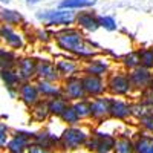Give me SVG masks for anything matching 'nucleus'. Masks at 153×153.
<instances>
[{"label": "nucleus", "mask_w": 153, "mask_h": 153, "mask_svg": "<svg viewBox=\"0 0 153 153\" xmlns=\"http://www.w3.org/2000/svg\"><path fill=\"white\" fill-rule=\"evenodd\" d=\"M26 153H51V150H48L46 147L40 146L38 143H35V141H31L29 146H28V149H26Z\"/></svg>", "instance_id": "4c0bfd02"}, {"label": "nucleus", "mask_w": 153, "mask_h": 153, "mask_svg": "<svg viewBox=\"0 0 153 153\" xmlns=\"http://www.w3.org/2000/svg\"><path fill=\"white\" fill-rule=\"evenodd\" d=\"M25 23V17L16 9H9L6 6H0V25L16 28L19 25Z\"/></svg>", "instance_id": "6ab92c4d"}, {"label": "nucleus", "mask_w": 153, "mask_h": 153, "mask_svg": "<svg viewBox=\"0 0 153 153\" xmlns=\"http://www.w3.org/2000/svg\"><path fill=\"white\" fill-rule=\"evenodd\" d=\"M55 68L60 74V76H65V78H69V76H75L76 72L80 71V65L75 60H69V58H60L55 61Z\"/></svg>", "instance_id": "aec40b11"}, {"label": "nucleus", "mask_w": 153, "mask_h": 153, "mask_svg": "<svg viewBox=\"0 0 153 153\" xmlns=\"http://www.w3.org/2000/svg\"><path fill=\"white\" fill-rule=\"evenodd\" d=\"M35 86H37L38 94H40V98L45 100V101L63 97V89H61V86L58 83H49V81L37 80L35 81Z\"/></svg>", "instance_id": "dca6fc26"}, {"label": "nucleus", "mask_w": 153, "mask_h": 153, "mask_svg": "<svg viewBox=\"0 0 153 153\" xmlns=\"http://www.w3.org/2000/svg\"><path fill=\"white\" fill-rule=\"evenodd\" d=\"M133 146H135V153H153V136L150 135L138 136Z\"/></svg>", "instance_id": "bb28decb"}, {"label": "nucleus", "mask_w": 153, "mask_h": 153, "mask_svg": "<svg viewBox=\"0 0 153 153\" xmlns=\"http://www.w3.org/2000/svg\"><path fill=\"white\" fill-rule=\"evenodd\" d=\"M34 141L38 143L40 146H43V147H46L48 150H51L52 147H55V146L60 144V138H57L55 135H52V133L48 132V130H43V132L35 133Z\"/></svg>", "instance_id": "5701e85b"}, {"label": "nucleus", "mask_w": 153, "mask_h": 153, "mask_svg": "<svg viewBox=\"0 0 153 153\" xmlns=\"http://www.w3.org/2000/svg\"><path fill=\"white\" fill-rule=\"evenodd\" d=\"M123 65H124V68H126V69H129V72L141 66V65H139V57H138V51H136V52H130V54H126V55L123 57Z\"/></svg>", "instance_id": "2f4dec72"}, {"label": "nucleus", "mask_w": 153, "mask_h": 153, "mask_svg": "<svg viewBox=\"0 0 153 153\" xmlns=\"http://www.w3.org/2000/svg\"><path fill=\"white\" fill-rule=\"evenodd\" d=\"M6 92H8L9 98H17L19 97V87H8Z\"/></svg>", "instance_id": "ea45409f"}, {"label": "nucleus", "mask_w": 153, "mask_h": 153, "mask_svg": "<svg viewBox=\"0 0 153 153\" xmlns=\"http://www.w3.org/2000/svg\"><path fill=\"white\" fill-rule=\"evenodd\" d=\"M139 124H141V127L146 132L153 133V113H149L147 117L141 118V120H139Z\"/></svg>", "instance_id": "e433bc0d"}, {"label": "nucleus", "mask_w": 153, "mask_h": 153, "mask_svg": "<svg viewBox=\"0 0 153 153\" xmlns=\"http://www.w3.org/2000/svg\"><path fill=\"white\" fill-rule=\"evenodd\" d=\"M110 100L106 97H98L91 101V118L95 121H101L109 117V109H110Z\"/></svg>", "instance_id": "2eb2a0df"}, {"label": "nucleus", "mask_w": 153, "mask_h": 153, "mask_svg": "<svg viewBox=\"0 0 153 153\" xmlns=\"http://www.w3.org/2000/svg\"><path fill=\"white\" fill-rule=\"evenodd\" d=\"M138 57H139V65H141V68L149 69V71L153 69V48L139 49Z\"/></svg>", "instance_id": "c85d7f7f"}, {"label": "nucleus", "mask_w": 153, "mask_h": 153, "mask_svg": "<svg viewBox=\"0 0 153 153\" xmlns=\"http://www.w3.org/2000/svg\"><path fill=\"white\" fill-rule=\"evenodd\" d=\"M109 117L113 120H120L124 121L127 120L130 115V104L126 103L123 100H117V98H112L110 100V109H109Z\"/></svg>", "instance_id": "a211bd4d"}, {"label": "nucleus", "mask_w": 153, "mask_h": 153, "mask_svg": "<svg viewBox=\"0 0 153 153\" xmlns=\"http://www.w3.org/2000/svg\"><path fill=\"white\" fill-rule=\"evenodd\" d=\"M0 80L3 81L5 87H20L22 84V80L19 76V72L16 69H6V71H2L0 72Z\"/></svg>", "instance_id": "393cba45"}, {"label": "nucleus", "mask_w": 153, "mask_h": 153, "mask_svg": "<svg viewBox=\"0 0 153 153\" xmlns=\"http://www.w3.org/2000/svg\"><path fill=\"white\" fill-rule=\"evenodd\" d=\"M109 69H110L109 61H106L103 58H89V60H86L84 66H83L84 75L100 76V78H103L104 75H107Z\"/></svg>", "instance_id": "4468645a"}, {"label": "nucleus", "mask_w": 153, "mask_h": 153, "mask_svg": "<svg viewBox=\"0 0 153 153\" xmlns=\"http://www.w3.org/2000/svg\"><path fill=\"white\" fill-rule=\"evenodd\" d=\"M57 46L68 54L76 55L80 58H92L95 51L92 49V43L87 42L83 32L75 28H63L54 34Z\"/></svg>", "instance_id": "f257e3e1"}, {"label": "nucleus", "mask_w": 153, "mask_h": 153, "mask_svg": "<svg viewBox=\"0 0 153 153\" xmlns=\"http://www.w3.org/2000/svg\"><path fill=\"white\" fill-rule=\"evenodd\" d=\"M152 75L153 72L149 71V69H144V68H136L133 71L129 72V80H130V84H132V89L135 91H147L150 89V81H152Z\"/></svg>", "instance_id": "9b49d317"}, {"label": "nucleus", "mask_w": 153, "mask_h": 153, "mask_svg": "<svg viewBox=\"0 0 153 153\" xmlns=\"http://www.w3.org/2000/svg\"><path fill=\"white\" fill-rule=\"evenodd\" d=\"M98 20H100V28H104L106 31L112 32V31H117V28H118L117 20L110 16H101V17H98Z\"/></svg>", "instance_id": "72a5a7b5"}, {"label": "nucleus", "mask_w": 153, "mask_h": 153, "mask_svg": "<svg viewBox=\"0 0 153 153\" xmlns=\"http://www.w3.org/2000/svg\"><path fill=\"white\" fill-rule=\"evenodd\" d=\"M81 81H83V89H84V94L86 98L87 97H103L104 92L107 91L106 87V81L100 76H92V75H83L81 76Z\"/></svg>", "instance_id": "1a4fd4ad"}, {"label": "nucleus", "mask_w": 153, "mask_h": 153, "mask_svg": "<svg viewBox=\"0 0 153 153\" xmlns=\"http://www.w3.org/2000/svg\"><path fill=\"white\" fill-rule=\"evenodd\" d=\"M89 150H94L95 153H110L115 149V138L109 133H94L86 143Z\"/></svg>", "instance_id": "0eeeda50"}, {"label": "nucleus", "mask_w": 153, "mask_h": 153, "mask_svg": "<svg viewBox=\"0 0 153 153\" xmlns=\"http://www.w3.org/2000/svg\"><path fill=\"white\" fill-rule=\"evenodd\" d=\"M40 0H26V3L28 5H35V3H38Z\"/></svg>", "instance_id": "a19ab883"}, {"label": "nucleus", "mask_w": 153, "mask_h": 153, "mask_svg": "<svg viewBox=\"0 0 153 153\" xmlns=\"http://www.w3.org/2000/svg\"><path fill=\"white\" fill-rule=\"evenodd\" d=\"M35 78L49 83H58L60 74L55 68V63L51 60H37V72Z\"/></svg>", "instance_id": "9d476101"}, {"label": "nucleus", "mask_w": 153, "mask_h": 153, "mask_svg": "<svg viewBox=\"0 0 153 153\" xmlns=\"http://www.w3.org/2000/svg\"><path fill=\"white\" fill-rule=\"evenodd\" d=\"M35 133L26 132V130H16L14 135L9 138V141L6 144L8 153H26V149L31 141H34Z\"/></svg>", "instance_id": "423d86ee"}, {"label": "nucleus", "mask_w": 153, "mask_h": 153, "mask_svg": "<svg viewBox=\"0 0 153 153\" xmlns=\"http://www.w3.org/2000/svg\"><path fill=\"white\" fill-rule=\"evenodd\" d=\"M9 127L5 123H0V149H5L9 141Z\"/></svg>", "instance_id": "c9c22d12"}, {"label": "nucleus", "mask_w": 153, "mask_h": 153, "mask_svg": "<svg viewBox=\"0 0 153 153\" xmlns=\"http://www.w3.org/2000/svg\"><path fill=\"white\" fill-rule=\"evenodd\" d=\"M106 87L112 95H117V97H126L133 91L129 80V74H124V72L110 74L107 76Z\"/></svg>", "instance_id": "20e7f679"}, {"label": "nucleus", "mask_w": 153, "mask_h": 153, "mask_svg": "<svg viewBox=\"0 0 153 153\" xmlns=\"http://www.w3.org/2000/svg\"><path fill=\"white\" fill-rule=\"evenodd\" d=\"M35 37H37V40H40L43 43H48L51 40V37H49V32L46 29H38L35 31Z\"/></svg>", "instance_id": "58836bf2"}, {"label": "nucleus", "mask_w": 153, "mask_h": 153, "mask_svg": "<svg viewBox=\"0 0 153 153\" xmlns=\"http://www.w3.org/2000/svg\"><path fill=\"white\" fill-rule=\"evenodd\" d=\"M139 103L144 104L150 112H153V91L152 89H147V91L143 92V97L139 100Z\"/></svg>", "instance_id": "f704fd0d"}, {"label": "nucleus", "mask_w": 153, "mask_h": 153, "mask_svg": "<svg viewBox=\"0 0 153 153\" xmlns=\"http://www.w3.org/2000/svg\"><path fill=\"white\" fill-rule=\"evenodd\" d=\"M78 28L86 31V32H95L98 28H100V20L98 17L91 11H81L76 14V19H75Z\"/></svg>", "instance_id": "f3484780"}, {"label": "nucleus", "mask_w": 153, "mask_h": 153, "mask_svg": "<svg viewBox=\"0 0 153 153\" xmlns=\"http://www.w3.org/2000/svg\"><path fill=\"white\" fill-rule=\"evenodd\" d=\"M89 139V135L86 130L80 129L76 126L72 127H66L63 133L60 135V147L65 149V150H76L83 146H86Z\"/></svg>", "instance_id": "7ed1b4c3"}, {"label": "nucleus", "mask_w": 153, "mask_h": 153, "mask_svg": "<svg viewBox=\"0 0 153 153\" xmlns=\"http://www.w3.org/2000/svg\"><path fill=\"white\" fill-rule=\"evenodd\" d=\"M49 117H51V115H49V110H48V103L45 100H40L34 107H31V118H32V121L43 123Z\"/></svg>", "instance_id": "b1692460"}, {"label": "nucleus", "mask_w": 153, "mask_h": 153, "mask_svg": "<svg viewBox=\"0 0 153 153\" xmlns=\"http://www.w3.org/2000/svg\"><path fill=\"white\" fill-rule=\"evenodd\" d=\"M17 55L14 51L6 49V48H0V72L6 71V69H16L17 65Z\"/></svg>", "instance_id": "4be33fe9"}, {"label": "nucleus", "mask_w": 153, "mask_h": 153, "mask_svg": "<svg viewBox=\"0 0 153 153\" xmlns=\"http://www.w3.org/2000/svg\"><path fill=\"white\" fill-rule=\"evenodd\" d=\"M61 89H63V97H65L69 103L71 101L75 103V101H80V100L86 98L81 76H78V75L65 78V81H63V84H61Z\"/></svg>", "instance_id": "39448f33"}, {"label": "nucleus", "mask_w": 153, "mask_h": 153, "mask_svg": "<svg viewBox=\"0 0 153 153\" xmlns=\"http://www.w3.org/2000/svg\"><path fill=\"white\" fill-rule=\"evenodd\" d=\"M19 98L20 101L26 106V107H34L38 101H40V94L37 91V86L35 83H22L19 87Z\"/></svg>", "instance_id": "ddd939ff"}, {"label": "nucleus", "mask_w": 153, "mask_h": 153, "mask_svg": "<svg viewBox=\"0 0 153 153\" xmlns=\"http://www.w3.org/2000/svg\"><path fill=\"white\" fill-rule=\"evenodd\" d=\"M150 89L153 91V75H152V81H150Z\"/></svg>", "instance_id": "37998d69"}, {"label": "nucleus", "mask_w": 153, "mask_h": 153, "mask_svg": "<svg viewBox=\"0 0 153 153\" xmlns=\"http://www.w3.org/2000/svg\"><path fill=\"white\" fill-rule=\"evenodd\" d=\"M37 19L46 23L48 26H68L72 25L76 19V14L69 9H46L37 12Z\"/></svg>", "instance_id": "f03ea898"}, {"label": "nucleus", "mask_w": 153, "mask_h": 153, "mask_svg": "<svg viewBox=\"0 0 153 153\" xmlns=\"http://www.w3.org/2000/svg\"><path fill=\"white\" fill-rule=\"evenodd\" d=\"M149 113H153V112H150L144 104L139 103V101H138V103L130 104V115H132V117H135V118H138V120H141V118L147 117Z\"/></svg>", "instance_id": "473e14b6"}, {"label": "nucleus", "mask_w": 153, "mask_h": 153, "mask_svg": "<svg viewBox=\"0 0 153 153\" xmlns=\"http://www.w3.org/2000/svg\"><path fill=\"white\" fill-rule=\"evenodd\" d=\"M60 120L63 121V123H66L69 127H72V126H76L80 123V118H78V115L75 113V110H74V107H72V104L63 112V115L60 117Z\"/></svg>", "instance_id": "7c9ffc66"}, {"label": "nucleus", "mask_w": 153, "mask_h": 153, "mask_svg": "<svg viewBox=\"0 0 153 153\" xmlns=\"http://www.w3.org/2000/svg\"><path fill=\"white\" fill-rule=\"evenodd\" d=\"M0 40H2L11 51H20L25 46V38L20 32L16 31V28L0 25Z\"/></svg>", "instance_id": "6e6552de"}, {"label": "nucleus", "mask_w": 153, "mask_h": 153, "mask_svg": "<svg viewBox=\"0 0 153 153\" xmlns=\"http://www.w3.org/2000/svg\"><path fill=\"white\" fill-rule=\"evenodd\" d=\"M48 110H49V115L51 117H61L63 112H65L71 103L65 98V97H60V98H52V100H48Z\"/></svg>", "instance_id": "412c9836"}, {"label": "nucleus", "mask_w": 153, "mask_h": 153, "mask_svg": "<svg viewBox=\"0 0 153 153\" xmlns=\"http://www.w3.org/2000/svg\"><path fill=\"white\" fill-rule=\"evenodd\" d=\"M113 150L117 153H135V146L129 138L123 136V138L115 139V149Z\"/></svg>", "instance_id": "c756f323"}, {"label": "nucleus", "mask_w": 153, "mask_h": 153, "mask_svg": "<svg viewBox=\"0 0 153 153\" xmlns=\"http://www.w3.org/2000/svg\"><path fill=\"white\" fill-rule=\"evenodd\" d=\"M72 107L75 110V113L78 115L80 121L86 120V118H91V101L89 100H80V101H75L72 103Z\"/></svg>", "instance_id": "cd10ccee"}, {"label": "nucleus", "mask_w": 153, "mask_h": 153, "mask_svg": "<svg viewBox=\"0 0 153 153\" xmlns=\"http://www.w3.org/2000/svg\"><path fill=\"white\" fill-rule=\"evenodd\" d=\"M0 3H2L3 6H6V5H9V3H11V0H0Z\"/></svg>", "instance_id": "79ce46f5"}, {"label": "nucleus", "mask_w": 153, "mask_h": 153, "mask_svg": "<svg viewBox=\"0 0 153 153\" xmlns=\"http://www.w3.org/2000/svg\"><path fill=\"white\" fill-rule=\"evenodd\" d=\"M95 3H97V0H61L58 3V8L74 11V9H84L89 6H94Z\"/></svg>", "instance_id": "a878e982"}, {"label": "nucleus", "mask_w": 153, "mask_h": 153, "mask_svg": "<svg viewBox=\"0 0 153 153\" xmlns=\"http://www.w3.org/2000/svg\"><path fill=\"white\" fill-rule=\"evenodd\" d=\"M16 71L19 72V76L22 83H29L32 78H35L37 72V60L32 57H22L17 60Z\"/></svg>", "instance_id": "f8f14e48"}]
</instances>
